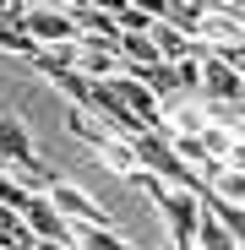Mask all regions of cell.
<instances>
[{"label": "cell", "mask_w": 245, "mask_h": 250, "mask_svg": "<svg viewBox=\"0 0 245 250\" xmlns=\"http://www.w3.org/2000/svg\"><path fill=\"white\" fill-rule=\"evenodd\" d=\"M153 207H158L163 229H169V250H196V229H201V196H191V190H169V185H163V190L153 196Z\"/></svg>", "instance_id": "6da1fadb"}, {"label": "cell", "mask_w": 245, "mask_h": 250, "mask_svg": "<svg viewBox=\"0 0 245 250\" xmlns=\"http://www.w3.org/2000/svg\"><path fill=\"white\" fill-rule=\"evenodd\" d=\"M22 33L33 38L38 49H60V44H76V27L66 17V0H33L27 17H22Z\"/></svg>", "instance_id": "7a4b0ae2"}, {"label": "cell", "mask_w": 245, "mask_h": 250, "mask_svg": "<svg viewBox=\"0 0 245 250\" xmlns=\"http://www.w3.org/2000/svg\"><path fill=\"white\" fill-rule=\"evenodd\" d=\"M44 196H49V207H55V212H60L71 229H98V223H109V212L93 201V190H82V185H76V180H66V174H60Z\"/></svg>", "instance_id": "3957f363"}, {"label": "cell", "mask_w": 245, "mask_h": 250, "mask_svg": "<svg viewBox=\"0 0 245 250\" xmlns=\"http://www.w3.org/2000/svg\"><path fill=\"white\" fill-rule=\"evenodd\" d=\"M109 98H114L120 109H126L131 120H142V125H147V131H163V104H158V98H153V93L142 87V82H136L131 71L109 82Z\"/></svg>", "instance_id": "277c9868"}, {"label": "cell", "mask_w": 245, "mask_h": 250, "mask_svg": "<svg viewBox=\"0 0 245 250\" xmlns=\"http://www.w3.org/2000/svg\"><path fill=\"white\" fill-rule=\"evenodd\" d=\"M82 82H93V87H109L114 76H126V65H120L114 44H93V38H76V65H71Z\"/></svg>", "instance_id": "5b68a950"}, {"label": "cell", "mask_w": 245, "mask_h": 250, "mask_svg": "<svg viewBox=\"0 0 245 250\" xmlns=\"http://www.w3.org/2000/svg\"><path fill=\"white\" fill-rule=\"evenodd\" d=\"M22 229H27L38 245H71V250H76V229H71V223L55 212V207H49V196H33V201H27Z\"/></svg>", "instance_id": "8992f818"}, {"label": "cell", "mask_w": 245, "mask_h": 250, "mask_svg": "<svg viewBox=\"0 0 245 250\" xmlns=\"http://www.w3.org/2000/svg\"><path fill=\"white\" fill-rule=\"evenodd\" d=\"M66 17L76 27V38H93V44H120V27L109 17L104 0H66Z\"/></svg>", "instance_id": "52a82bcc"}, {"label": "cell", "mask_w": 245, "mask_h": 250, "mask_svg": "<svg viewBox=\"0 0 245 250\" xmlns=\"http://www.w3.org/2000/svg\"><path fill=\"white\" fill-rule=\"evenodd\" d=\"M207 131V104L201 98H169L163 104V136H201Z\"/></svg>", "instance_id": "ba28073f"}, {"label": "cell", "mask_w": 245, "mask_h": 250, "mask_svg": "<svg viewBox=\"0 0 245 250\" xmlns=\"http://www.w3.org/2000/svg\"><path fill=\"white\" fill-rule=\"evenodd\" d=\"M240 87H245V82L218 55H207V65H201V104H240Z\"/></svg>", "instance_id": "9c48e42d"}, {"label": "cell", "mask_w": 245, "mask_h": 250, "mask_svg": "<svg viewBox=\"0 0 245 250\" xmlns=\"http://www.w3.org/2000/svg\"><path fill=\"white\" fill-rule=\"evenodd\" d=\"M153 11H158V22H169L175 33L196 38L201 22H207V0H153Z\"/></svg>", "instance_id": "30bf717a"}, {"label": "cell", "mask_w": 245, "mask_h": 250, "mask_svg": "<svg viewBox=\"0 0 245 250\" xmlns=\"http://www.w3.org/2000/svg\"><path fill=\"white\" fill-rule=\"evenodd\" d=\"M0 158H6V163H27V158H38L33 131H27L22 114H0Z\"/></svg>", "instance_id": "8fae6325"}, {"label": "cell", "mask_w": 245, "mask_h": 250, "mask_svg": "<svg viewBox=\"0 0 245 250\" xmlns=\"http://www.w3.org/2000/svg\"><path fill=\"white\" fill-rule=\"evenodd\" d=\"M114 55H120V65H126L131 76L147 71V65H158V49H153V38H147V33H120Z\"/></svg>", "instance_id": "7c38bea8"}, {"label": "cell", "mask_w": 245, "mask_h": 250, "mask_svg": "<svg viewBox=\"0 0 245 250\" xmlns=\"http://www.w3.org/2000/svg\"><path fill=\"white\" fill-rule=\"evenodd\" d=\"M109 17H114V27H120V33H153V22H158L153 0H147V6H142V0H114Z\"/></svg>", "instance_id": "4fadbf2b"}, {"label": "cell", "mask_w": 245, "mask_h": 250, "mask_svg": "<svg viewBox=\"0 0 245 250\" xmlns=\"http://www.w3.org/2000/svg\"><path fill=\"white\" fill-rule=\"evenodd\" d=\"M98 163H104L114 180H131V174L142 169V163H136V147H131V142H114V136L98 147Z\"/></svg>", "instance_id": "5bb4252c"}, {"label": "cell", "mask_w": 245, "mask_h": 250, "mask_svg": "<svg viewBox=\"0 0 245 250\" xmlns=\"http://www.w3.org/2000/svg\"><path fill=\"white\" fill-rule=\"evenodd\" d=\"M201 196H213V201H223V207H240L245 212V174H234V169H218L213 180H207V190Z\"/></svg>", "instance_id": "9a60e30c"}, {"label": "cell", "mask_w": 245, "mask_h": 250, "mask_svg": "<svg viewBox=\"0 0 245 250\" xmlns=\"http://www.w3.org/2000/svg\"><path fill=\"white\" fill-rule=\"evenodd\" d=\"M76 250H136L114 223H98V229H76Z\"/></svg>", "instance_id": "2e32d148"}, {"label": "cell", "mask_w": 245, "mask_h": 250, "mask_svg": "<svg viewBox=\"0 0 245 250\" xmlns=\"http://www.w3.org/2000/svg\"><path fill=\"white\" fill-rule=\"evenodd\" d=\"M66 131H71L76 142H88L93 152H98V147L109 142V131H104V125H98V120H93L88 109H71V104H66Z\"/></svg>", "instance_id": "e0dca14e"}, {"label": "cell", "mask_w": 245, "mask_h": 250, "mask_svg": "<svg viewBox=\"0 0 245 250\" xmlns=\"http://www.w3.org/2000/svg\"><path fill=\"white\" fill-rule=\"evenodd\" d=\"M196 250H240V245H234V234H229V229H223V223H218V218L207 212V207H201V229H196Z\"/></svg>", "instance_id": "ac0fdd59"}, {"label": "cell", "mask_w": 245, "mask_h": 250, "mask_svg": "<svg viewBox=\"0 0 245 250\" xmlns=\"http://www.w3.org/2000/svg\"><path fill=\"white\" fill-rule=\"evenodd\" d=\"M27 201H33V190H27V185L6 169V174H0V207H11V212L22 218V212H27Z\"/></svg>", "instance_id": "d6986e66"}, {"label": "cell", "mask_w": 245, "mask_h": 250, "mask_svg": "<svg viewBox=\"0 0 245 250\" xmlns=\"http://www.w3.org/2000/svg\"><path fill=\"white\" fill-rule=\"evenodd\" d=\"M163 250H169V245H163Z\"/></svg>", "instance_id": "ffe728a7"}]
</instances>
